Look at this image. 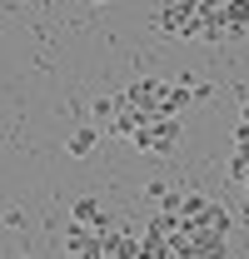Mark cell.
I'll return each mask as SVG.
<instances>
[{
    "mask_svg": "<svg viewBox=\"0 0 249 259\" xmlns=\"http://www.w3.org/2000/svg\"><path fill=\"white\" fill-rule=\"evenodd\" d=\"M130 140H135V150L170 155V150L180 145V115H150V120H140V130H135Z\"/></svg>",
    "mask_w": 249,
    "mask_h": 259,
    "instance_id": "6da1fadb",
    "label": "cell"
},
{
    "mask_svg": "<svg viewBox=\"0 0 249 259\" xmlns=\"http://www.w3.org/2000/svg\"><path fill=\"white\" fill-rule=\"evenodd\" d=\"M159 30H164V35H204V15L175 0V5H164V15H159Z\"/></svg>",
    "mask_w": 249,
    "mask_h": 259,
    "instance_id": "7a4b0ae2",
    "label": "cell"
},
{
    "mask_svg": "<svg viewBox=\"0 0 249 259\" xmlns=\"http://www.w3.org/2000/svg\"><path fill=\"white\" fill-rule=\"evenodd\" d=\"M65 254H80V259H100V229H90V225H75L65 229Z\"/></svg>",
    "mask_w": 249,
    "mask_h": 259,
    "instance_id": "3957f363",
    "label": "cell"
},
{
    "mask_svg": "<svg viewBox=\"0 0 249 259\" xmlns=\"http://www.w3.org/2000/svg\"><path fill=\"white\" fill-rule=\"evenodd\" d=\"M100 140H105V130H100V125H80V130H70V135H65V150H70L75 160H85V155H95V145H100Z\"/></svg>",
    "mask_w": 249,
    "mask_h": 259,
    "instance_id": "277c9868",
    "label": "cell"
},
{
    "mask_svg": "<svg viewBox=\"0 0 249 259\" xmlns=\"http://www.w3.org/2000/svg\"><path fill=\"white\" fill-rule=\"evenodd\" d=\"M75 220H80V225H90V229L110 225V214H105V204H100V199H90V194H85V199H75Z\"/></svg>",
    "mask_w": 249,
    "mask_h": 259,
    "instance_id": "5b68a950",
    "label": "cell"
},
{
    "mask_svg": "<svg viewBox=\"0 0 249 259\" xmlns=\"http://www.w3.org/2000/svg\"><path fill=\"white\" fill-rule=\"evenodd\" d=\"M224 20H229V30H234V40L249 30V0H224Z\"/></svg>",
    "mask_w": 249,
    "mask_h": 259,
    "instance_id": "8992f818",
    "label": "cell"
},
{
    "mask_svg": "<svg viewBox=\"0 0 249 259\" xmlns=\"http://www.w3.org/2000/svg\"><path fill=\"white\" fill-rule=\"evenodd\" d=\"M120 105H124L120 95H100V100H95V105H90V110H95V125L105 130V125H110V120H115V115H120Z\"/></svg>",
    "mask_w": 249,
    "mask_h": 259,
    "instance_id": "52a82bcc",
    "label": "cell"
},
{
    "mask_svg": "<svg viewBox=\"0 0 249 259\" xmlns=\"http://www.w3.org/2000/svg\"><path fill=\"white\" fill-rule=\"evenodd\" d=\"M204 209H210V199H204V194H185V199H180V220H185V225L204 220Z\"/></svg>",
    "mask_w": 249,
    "mask_h": 259,
    "instance_id": "ba28073f",
    "label": "cell"
},
{
    "mask_svg": "<svg viewBox=\"0 0 249 259\" xmlns=\"http://www.w3.org/2000/svg\"><path fill=\"white\" fill-rule=\"evenodd\" d=\"M244 120H249V100H244Z\"/></svg>",
    "mask_w": 249,
    "mask_h": 259,
    "instance_id": "9c48e42d",
    "label": "cell"
},
{
    "mask_svg": "<svg viewBox=\"0 0 249 259\" xmlns=\"http://www.w3.org/2000/svg\"><path fill=\"white\" fill-rule=\"evenodd\" d=\"M100 5H105V0H100Z\"/></svg>",
    "mask_w": 249,
    "mask_h": 259,
    "instance_id": "30bf717a",
    "label": "cell"
}]
</instances>
